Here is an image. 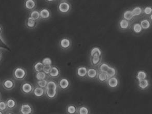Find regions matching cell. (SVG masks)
<instances>
[{
  "label": "cell",
  "mask_w": 152,
  "mask_h": 114,
  "mask_svg": "<svg viewBox=\"0 0 152 114\" xmlns=\"http://www.w3.org/2000/svg\"><path fill=\"white\" fill-rule=\"evenodd\" d=\"M106 73L107 74V75L109 76V77H112L115 75L116 70L113 67H110Z\"/></svg>",
  "instance_id": "f1b7e54d"
},
{
  "label": "cell",
  "mask_w": 152,
  "mask_h": 114,
  "mask_svg": "<svg viewBox=\"0 0 152 114\" xmlns=\"http://www.w3.org/2000/svg\"><path fill=\"white\" fill-rule=\"evenodd\" d=\"M148 85H149V83H148V80L144 79V80H139V86L142 89H145V88L148 87Z\"/></svg>",
  "instance_id": "44dd1931"
},
{
  "label": "cell",
  "mask_w": 152,
  "mask_h": 114,
  "mask_svg": "<svg viewBox=\"0 0 152 114\" xmlns=\"http://www.w3.org/2000/svg\"><path fill=\"white\" fill-rule=\"evenodd\" d=\"M45 1L48 2H53L55 1L56 0H45Z\"/></svg>",
  "instance_id": "ee69618b"
},
{
  "label": "cell",
  "mask_w": 152,
  "mask_h": 114,
  "mask_svg": "<svg viewBox=\"0 0 152 114\" xmlns=\"http://www.w3.org/2000/svg\"><path fill=\"white\" fill-rule=\"evenodd\" d=\"M87 73L89 77L91 78H94L96 77L97 75V72L96 69H88Z\"/></svg>",
  "instance_id": "cb8c5ba5"
},
{
  "label": "cell",
  "mask_w": 152,
  "mask_h": 114,
  "mask_svg": "<svg viewBox=\"0 0 152 114\" xmlns=\"http://www.w3.org/2000/svg\"><path fill=\"white\" fill-rule=\"evenodd\" d=\"M95 53L99 54V55L100 56H101V51L100 50V49H99V48H97V47L94 48L91 50V57H92L94 54H95Z\"/></svg>",
  "instance_id": "e575fe53"
},
{
  "label": "cell",
  "mask_w": 152,
  "mask_h": 114,
  "mask_svg": "<svg viewBox=\"0 0 152 114\" xmlns=\"http://www.w3.org/2000/svg\"><path fill=\"white\" fill-rule=\"evenodd\" d=\"M60 74V72L59 69L56 66H52L50 73L48 75H49L50 77L52 78H56L59 76Z\"/></svg>",
  "instance_id": "ba28073f"
},
{
  "label": "cell",
  "mask_w": 152,
  "mask_h": 114,
  "mask_svg": "<svg viewBox=\"0 0 152 114\" xmlns=\"http://www.w3.org/2000/svg\"><path fill=\"white\" fill-rule=\"evenodd\" d=\"M15 82L12 78H7L4 80L2 83V87L4 89L7 91H10L14 89L15 87Z\"/></svg>",
  "instance_id": "277c9868"
},
{
  "label": "cell",
  "mask_w": 152,
  "mask_h": 114,
  "mask_svg": "<svg viewBox=\"0 0 152 114\" xmlns=\"http://www.w3.org/2000/svg\"><path fill=\"white\" fill-rule=\"evenodd\" d=\"M146 77V74L143 71H139L138 73L137 76V78L139 80H144L145 79Z\"/></svg>",
  "instance_id": "f546056e"
},
{
  "label": "cell",
  "mask_w": 152,
  "mask_h": 114,
  "mask_svg": "<svg viewBox=\"0 0 152 114\" xmlns=\"http://www.w3.org/2000/svg\"><path fill=\"white\" fill-rule=\"evenodd\" d=\"M152 8L151 7H147L145 8L144 12L146 14H151V12H152Z\"/></svg>",
  "instance_id": "ab89813d"
},
{
  "label": "cell",
  "mask_w": 152,
  "mask_h": 114,
  "mask_svg": "<svg viewBox=\"0 0 152 114\" xmlns=\"http://www.w3.org/2000/svg\"><path fill=\"white\" fill-rule=\"evenodd\" d=\"M134 16L132 11L127 10L124 14V18L125 19L127 20H130L132 19Z\"/></svg>",
  "instance_id": "7402d4cb"
},
{
  "label": "cell",
  "mask_w": 152,
  "mask_h": 114,
  "mask_svg": "<svg viewBox=\"0 0 152 114\" xmlns=\"http://www.w3.org/2000/svg\"><path fill=\"white\" fill-rule=\"evenodd\" d=\"M33 109L32 106L28 103L21 104L19 108V112L20 114H32Z\"/></svg>",
  "instance_id": "3957f363"
},
{
  "label": "cell",
  "mask_w": 152,
  "mask_h": 114,
  "mask_svg": "<svg viewBox=\"0 0 152 114\" xmlns=\"http://www.w3.org/2000/svg\"><path fill=\"white\" fill-rule=\"evenodd\" d=\"M43 64L41 62H37L34 64L33 66V69L35 72H39L42 71L44 67Z\"/></svg>",
  "instance_id": "e0dca14e"
},
{
  "label": "cell",
  "mask_w": 152,
  "mask_h": 114,
  "mask_svg": "<svg viewBox=\"0 0 152 114\" xmlns=\"http://www.w3.org/2000/svg\"><path fill=\"white\" fill-rule=\"evenodd\" d=\"M25 25L27 28L32 29V28H35L37 26V21L33 20V19L31 18L30 17H29L26 21Z\"/></svg>",
  "instance_id": "8fae6325"
},
{
  "label": "cell",
  "mask_w": 152,
  "mask_h": 114,
  "mask_svg": "<svg viewBox=\"0 0 152 114\" xmlns=\"http://www.w3.org/2000/svg\"><path fill=\"white\" fill-rule=\"evenodd\" d=\"M129 26V23L128 21L126 19H123L120 22V27L123 29H126L128 28Z\"/></svg>",
  "instance_id": "1f68e13d"
},
{
  "label": "cell",
  "mask_w": 152,
  "mask_h": 114,
  "mask_svg": "<svg viewBox=\"0 0 152 114\" xmlns=\"http://www.w3.org/2000/svg\"><path fill=\"white\" fill-rule=\"evenodd\" d=\"M69 82L66 78H63L60 80L59 82V86L62 89H66L69 86Z\"/></svg>",
  "instance_id": "9a60e30c"
},
{
  "label": "cell",
  "mask_w": 152,
  "mask_h": 114,
  "mask_svg": "<svg viewBox=\"0 0 152 114\" xmlns=\"http://www.w3.org/2000/svg\"><path fill=\"white\" fill-rule=\"evenodd\" d=\"M3 112H2V111H1V110H0V114H3Z\"/></svg>",
  "instance_id": "bcb514c9"
},
{
  "label": "cell",
  "mask_w": 152,
  "mask_h": 114,
  "mask_svg": "<svg viewBox=\"0 0 152 114\" xmlns=\"http://www.w3.org/2000/svg\"><path fill=\"white\" fill-rule=\"evenodd\" d=\"M6 103L7 110H14L17 105L16 101L12 98H10L6 100Z\"/></svg>",
  "instance_id": "52a82bcc"
},
{
  "label": "cell",
  "mask_w": 152,
  "mask_h": 114,
  "mask_svg": "<svg viewBox=\"0 0 152 114\" xmlns=\"http://www.w3.org/2000/svg\"><path fill=\"white\" fill-rule=\"evenodd\" d=\"M67 110L69 114H74L76 112V109L75 107L73 105H70L68 106Z\"/></svg>",
  "instance_id": "8d00e7d4"
},
{
  "label": "cell",
  "mask_w": 152,
  "mask_h": 114,
  "mask_svg": "<svg viewBox=\"0 0 152 114\" xmlns=\"http://www.w3.org/2000/svg\"><path fill=\"white\" fill-rule=\"evenodd\" d=\"M70 6L69 3L67 2H62L60 3L58 9L60 12L61 13H66L70 10Z\"/></svg>",
  "instance_id": "5b68a950"
},
{
  "label": "cell",
  "mask_w": 152,
  "mask_h": 114,
  "mask_svg": "<svg viewBox=\"0 0 152 114\" xmlns=\"http://www.w3.org/2000/svg\"><path fill=\"white\" fill-rule=\"evenodd\" d=\"M12 74L14 80L18 81H22L27 77V71L25 67L17 66L13 70Z\"/></svg>",
  "instance_id": "6da1fadb"
},
{
  "label": "cell",
  "mask_w": 152,
  "mask_h": 114,
  "mask_svg": "<svg viewBox=\"0 0 152 114\" xmlns=\"http://www.w3.org/2000/svg\"><path fill=\"white\" fill-rule=\"evenodd\" d=\"M98 78L100 81L103 82L108 80L109 78V76L107 75L106 72H101L98 74Z\"/></svg>",
  "instance_id": "d6986e66"
},
{
  "label": "cell",
  "mask_w": 152,
  "mask_h": 114,
  "mask_svg": "<svg viewBox=\"0 0 152 114\" xmlns=\"http://www.w3.org/2000/svg\"><path fill=\"white\" fill-rule=\"evenodd\" d=\"M118 84V81L116 78L112 77L108 79V85L111 88H115Z\"/></svg>",
  "instance_id": "2e32d148"
},
{
  "label": "cell",
  "mask_w": 152,
  "mask_h": 114,
  "mask_svg": "<svg viewBox=\"0 0 152 114\" xmlns=\"http://www.w3.org/2000/svg\"><path fill=\"white\" fill-rule=\"evenodd\" d=\"M35 0H26L24 2L25 8L28 10H32L36 7Z\"/></svg>",
  "instance_id": "8992f818"
},
{
  "label": "cell",
  "mask_w": 152,
  "mask_h": 114,
  "mask_svg": "<svg viewBox=\"0 0 152 114\" xmlns=\"http://www.w3.org/2000/svg\"><path fill=\"white\" fill-rule=\"evenodd\" d=\"M6 114H14V113L12 112H7V110H6V112H5Z\"/></svg>",
  "instance_id": "7bdbcfd3"
},
{
  "label": "cell",
  "mask_w": 152,
  "mask_h": 114,
  "mask_svg": "<svg viewBox=\"0 0 152 114\" xmlns=\"http://www.w3.org/2000/svg\"><path fill=\"white\" fill-rule=\"evenodd\" d=\"M34 87L33 85L29 82H23L20 87L21 91L26 95H29L32 94Z\"/></svg>",
  "instance_id": "7a4b0ae2"
},
{
  "label": "cell",
  "mask_w": 152,
  "mask_h": 114,
  "mask_svg": "<svg viewBox=\"0 0 152 114\" xmlns=\"http://www.w3.org/2000/svg\"><path fill=\"white\" fill-rule=\"evenodd\" d=\"M132 12L133 15H134V16H136L140 15L142 13V9L140 8V7H137L134 8V10H132Z\"/></svg>",
  "instance_id": "4dcf8cb0"
},
{
  "label": "cell",
  "mask_w": 152,
  "mask_h": 114,
  "mask_svg": "<svg viewBox=\"0 0 152 114\" xmlns=\"http://www.w3.org/2000/svg\"><path fill=\"white\" fill-rule=\"evenodd\" d=\"M100 56L98 53H95L92 56V62L94 65H96L99 63V61L100 60Z\"/></svg>",
  "instance_id": "484cf974"
},
{
  "label": "cell",
  "mask_w": 152,
  "mask_h": 114,
  "mask_svg": "<svg viewBox=\"0 0 152 114\" xmlns=\"http://www.w3.org/2000/svg\"><path fill=\"white\" fill-rule=\"evenodd\" d=\"M2 58H3V53H2V51L0 50V61L2 60Z\"/></svg>",
  "instance_id": "b9f144b4"
},
{
  "label": "cell",
  "mask_w": 152,
  "mask_h": 114,
  "mask_svg": "<svg viewBox=\"0 0 152 114\" xmlns=\"http://www.w3.org/2000/svg\"><path fill=\"white\" fill-rule=\"evenodd\" d=\"M45 88L57 90V85L56 84V83L53 81V80H50L49 82H48L47 86H46Z\"/></svg>",
  "instance_id": "603a6c76"
},
{
  "label": "cell",
  "mask_w": 152,
  "mask_h": 114,
  "mask_svg": "<svg viewBox=\"0 0 152 114\" xmlns=\"http://www.w3.org/2000/svg\"><path fill=\"white\" fill-rule=\"evenodd\" d=\"M29 17L33 19V20H39V19L41 18L39 12L37 10H31V12H30V14H29Z\"/></svg>",
  "instance_id": "5bb4252c"
},
{
  "label": "cell",
  "mask_w": 152,
  "mask_h": 114,
  "mask_svg": "<svg viewBox=\"0 0 152 114\" xmlns=\"http://www.w3.org/2000/svg\"><path fill=\"white\" fill-rule=\"evenodd\" d=\"M7 110V108L6 106V101L0 100V110L5 112Z\"/></svg>",
  "instance_id": "4316f807"
},
{
  "label": "cell",
  "mask_w": 152,
  "mask_h": 114,
  "mask_svg": "<svg viewBox=\"0 0 152 114\" xmlns=\"http://www.w3.org/2000/svg\"><path fill=\"white\" fill-rule=\"evenodd\" d=\"M109 67L110 66L107 64L103 63L102 64H101V66H100V70L101 71V72H107V71L109 69Z\"/></svg>",
  "instance_id": "d590c367"
},
{
  "label": "cell",
  "mask_w": 152,
  "mask_h": 114,
  "mask_svg": "<svg viewBox=\"0 0 152 114\" xmlns=\"http://www.w3.org/2000/svg\"><path fill=\"white\" fill-rule=\"evenodd\" d=\"M32 93L36 97L42 98L43 96L45 94V89L39 87H37L34 88Z\"/></svg>",
  "instance_id": "9c48e42d"
},
{
  "label": "cell",
  "mask_w": 152,
  "mask_h": 114,
  "mask_svg": "<svg viewBox=\"0 0 152 114\" xmlns=\"http://www.w3.org/2000/svg\"><path fill=\"white\" fill-rule=\"evenodd\" d=\"M142 27L139 23H137L134 25V30L136 33H139L142 31Z\"/></svg>",
  "instance_id": "836d02e7"
},
{
  "label": "cell",
  "mask_w": 152,
  "mask_h": 114,
  "mask_svg": "<svg viewBox=\"0 0 152 114\" xmlns=\"http://www.w3.org/2000/svg\"><path fill=\"white\" fill-rule=\"evenodd\" d=\"M45 94L48 98H49L50 99H53L57 96V90L45 88Z\"/></svg>",
  "instance_id": "30bf717a"
},
{
  "label": "cell",
  "mask_w": 152,
  "mask_h": 114,
  "mask_svg": "<svg viewBox=\"0 0 152 114\" xmlns=\"http://www.w3.org/2000/svg\"><path fill=\"white\" fill-rule=\"evenodd\" d=\"M47 75L45 73H44L43 71H40L39 72H36L35 74V78L37 80H46L47 78Z\"/></svg>",
  "instance_id": "ac0fdd59"
},
{
  "label": "cell",
  "mask_w": 152,
  "mask_h": 114,
  "mask_svg": "<svg viewBox=\"0 0 152 114\" xmlns=\"http://www.w3.org/2000/svg\"><path fill=\"white\" fill-rule=\"evenodd\" d=\"M140 25L142 27V28H143L144 29H148L150 27V23L147 20H144L141 22Z\"/></svg>",
  "instance_id": "83f0119b"
},
{
  "label": "cell",
  "mask_w": 152,
  "mask_h": 114,
  "mask_svg": "<svg viewBox=\"0 0 152 114\" xmlns=\"http://www.w3.org/2000/svg\"><path fill=\"white\" fill-rule=\"evenodd\" d=\"M40 17L42 19H48L50 18L51 16V13L49 10L46 8H43L39 11Z\"/></svg>",
  "instance_id": "7c38bea8"
},
{
  "label": "cell",
  "mask_w": 152,
  "mask_h": 114,
  "mask_svg": "<svg viewBox=\"0 0 152 114\" xmlns=\"http://www.w3.org/2000/svg\"><path fill=\"white\" fill-rule=\"evenodd\" d=\"M88 110L85 107H82L79 110V114H88Z\"/></svg>",
  "instance_id": "f35d334b"
},
{
  "label": "cell",
  "mask_w": 152,
  "mask_h": 114,
  "mask_svg": "<svg viewBox=\"0 0 152 114\" xmlns=\"http://www.w3.org/2000/svg\"><path fill=\"white\" fill-rule=\"evenodd\" d=\"M87 73V71L86 67H79L77 69V75L82 77H83L85 76H86Z\"/></svg>",
  "instance_id": "ffe728a7"
},
{
  "label": "cell",
  "mask_w": 152,
  "mask_h": 114,
  "mask_svg": "<svg viewBox=\"0 0 152 114\" xmlns=\"http://www.w3.org/2000/svg\"><path fill=\"white\" fill-rule=\"evenodd\" d=\"M1 98H2V95H1V94L0 92V100H1Z\"/></svg>",
  "instance_id": "f6af8a7d"
},
{
  "label": "cell",
  "mask_w": 152,
  "mask_h": 114,
  "mask_svg": "<svg viewBox=\"0 0 152 114\" xmlns=\"http://www.w3.org/2000/svg\"><path fill=\"white\" fill-rule=\"evenodd\" d=\"M62 1H65V0H62Z\"/></svg>",
  "instance_id": "7dc6e473"
},
{
  "label": "cell",
  "mask_w": 152,
  "mask_h": 114,
  "mask_svg": "<svg viewBox=\"0 0 152 114\" xmlns=\"http://www.w3.org/2000/svg\"><path fill=\"white\" fill-rule=\"evenodd\" d=\"M60 46L62 49H67L70 46V41L69 39L64 38L60 41Z\"/></svg>",
  "instance_id": "4fadbf2b"
},
{
  "label": "cell",
  "mask_w": 152,
  "mask_h": 114,
  "mask_svg": "<svg viewBox=\"0 0 152 114\" xmlns=\"http://www.w3.org/2000/svg\"><path fill=\"white\" fill-rule=\"evenodd\" d=\"M51 67H52L51 65H44L42 71H43L46 74H48L51 69Z\"/></svg>",
  "instance_id": "74e56055"
},
{
  "label": "cell",
  "mask_w": 152,
  "mask_h": 114,
  "mask_svg": "<svg viewBox=\"0 0 152 114\" xmlns=\"http://www.w3.org/2000/svg\"><path fill=\"white\" fill-rule=\"evenodd\" d=\"M3 31V28L2 26L0 25V35L2 34Z\"/></svg>",
  "instance_id": "60d3db41"
},
{
  "label": "cell",
  "mask_w": 152,
  "mask_h": 114,
  "mask_svg": "<svg viewBox=\"0 0 152 114\" xmlns=\"http://www.w3.org/2000/svg\"><path fill=\"white\" fill-rule=\"evenodd\" d=\"M42 62L43 64L44 65H51L52 64V61H51V59L48 57L44 58Z\"/></svg>",
  "instance_id": "d6a6232c"
},
{
  "label": "cell",
  "mask_w": 152,
  "mask_h": 114,
  "mask_svg": "<svg viewBox=\"0 0 152 114\" xmlns=\"http://www.w3.org/2000/svg\"><path fill=\"white\" fill-rule=\"evenodd\" d=\"M48 82V80H37V87H39L45 89V88L47 86Z\"/></svg>",
  "instance_id": "d4e9b609"
}]
</instances>
